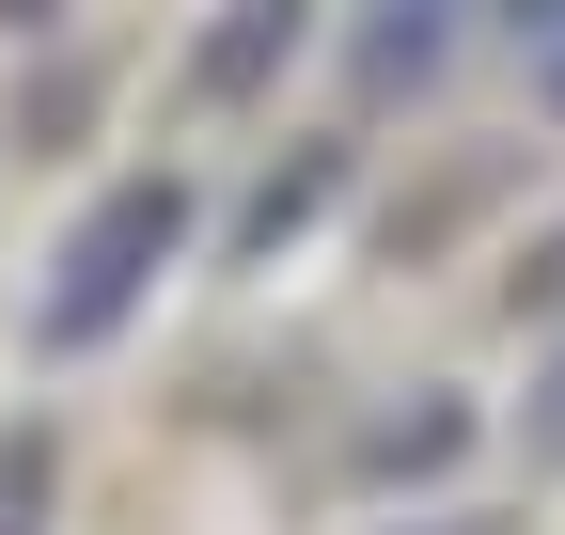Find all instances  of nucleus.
Listing matches in <instances>:
<instances>
[{"label": "nucleus", "mask_w": 565, "mask_h": 535, "mask_svg": "<svg viewBox=\"0 0 565 535\" xmlns=\"http://www.w3.org/2000/svg\"><path fill=\"white\" fill-rule=\"evenodd\" d=\"M519 315H565V221L534 237V268H519Z\"/></svg>", "instance_id": "nucleus-6"}, {"label": "nucleus", "mask_w": 565, "mask_h": 535, "mask_svg": "<svg viewBox=\"0 0 565 535\" xmlns=\"http://www.w3.org/2000/svg\"><path fill=\"white\" fill-rule=\"evenodd\" d=\"M173 237H189V189H173V174H126L110 206L63 237V284L32 300V347H110V315L173 268Z\"/></svg>", "instance_id": "nucleus-1"}, {"label": "nucleus", "mask_w": 565, "mask_h": 535, "mask_svg": "<svg viewBox=\"0 0 565 535\" xmlns=\"http://www.w3.org/2000/svg\"><path fill=\"white\" fill-rule=\"evenodd\" d=\"M299 17H315V0H221V32L189 48V95H252V80H282Z\"/></svg>", "instance_id": "nucleus-2"}, {"label": "nucleus", "mask_w": 565, "mask_h": 535, "mask_svg": "<svg viewBox=\"0 0 565 535\" xmlns=\"http://www.w3.org/2000/svg\"><path fill=\"white\" fill-rule=\"evenodd\" d=\"M424 457H456V410H408V426H377V473H424Z\"/></svg>", "instance_id": "nucleus-4"}, {"label": "nucleus", "mask_w": 565, "mask_h": 535, "mask_svg": "<svg viewBox=\"0 0 565 535\" xmlns=\"http://www.w3.org/2000/svg\"><path fill=\"white\" fill-rule=\"evenodd\" d=\"M519 457H534V473H565V363L534 378V410H519Z\"/></svg>", "instance_id": "nucleus-5"}, {"label": "nucleus", "mask_w": 565, "mask_h": 535, "mask_svg": "<svg viewBox=\"0 0 565 535\" xmlns=\"http://www.w3.org/2000/svg\"><path fill=\"white\" fill-rule=\"evenodd\" d=\"M424 535H519V520H424Z\"/></svg>", "instance_id": "nucleus-7"}, {"label": "nucleus", "mask_w": 565, "mask_h": 535, "mask_svg": "<svg viewBox=\"0 0 565 535\" xmlns=\"http://www.w3.org/2000/svg\"><path fill=\"white\" fill-rule=\"evenodd\" d=\"M47 520V441H0V535Z\"/></svg>", "instance_id": "nucleus-3"}, {"label": "nucleus", "mask_w": 565, "mask_h": 535, "mask_svg": "<svg viewBox=\"0 0 565 535\" xmlns=\"http://www.w3.org/2000/svg\"><path fill=\"white\" fill-rule=\"evenodd\" d=\"M534 80H550V111H565V63H534Z\"/></svg>", "instance_id": "nucleus-8"}]
</instances>
